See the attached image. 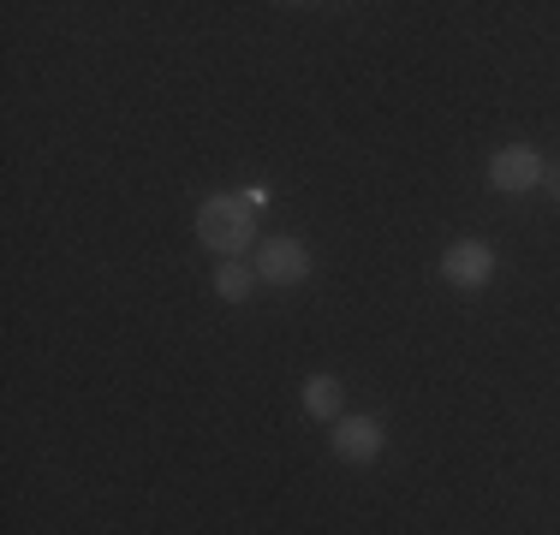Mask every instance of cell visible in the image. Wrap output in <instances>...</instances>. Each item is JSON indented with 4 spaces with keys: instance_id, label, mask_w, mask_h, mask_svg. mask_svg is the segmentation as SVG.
Segmentation results:
<instances>
[{
    "instance_id": "cell-1",
    "label": "cell",
    "mask_w": 560,
    "mask_h": 535,
    "mask_svg": "<svg viewBox=\"0 0 560 535\" xmlns=\"http://www.w3.org/2000/svg\"><path fill=\"white\" fill-rule=\"evenodd\" d=\"M197 238H203V250H215L221 262H238L250 245H257V214H250L238 197H209L203 209H197Z\"/></svg>"
},
{
    "instance_id": "cell-2",
    "label": "cell",
    "mask_w": 560,
    "mask_h": 535,
    "mask_svg": "<svg viewBox=\"0 0 560 535\" xmlns=\"http://www.w3.org/2000/svg\"><path fill=\"white\" fill-rule=\"evenodd\" d=\"M442 280L453 292H483L489 280H495V250H489L483 238H453L442 250Z\"/></svg>"
},
{
    "instance_id": "cell-3",
    "label": "cell",
    "mask_w": 560,
    "mask_h": 535,
    "mask_svg": "<svg viewBox=\"0 0 560 535\" xmlns=\"http://www.w3.org/2000/svg\"><path fill=\"white\" fill-rule=\"evenodd\" d=\"M542 155L530 150V143H506V150L489 155V185H495L501 197H525V191H537L542 185Z\"/></svg>"
},
{
    "instance_id": "cell-4",
    "label": "cell",
    "mask_w": 560,
    "mask_h": 535,
    "mask_svg": "<svg viewBox=\"0 0 560 535\" xmlns=\"http://www.w3.org/2000/svg\"><path fill=\"white\" fill-rule=\"evenodd\" d=\"M257 280H269V286H304V280H311V250H304L299 238L275 233L269 245L257 250Z\"/></svg>"
},
{
    "instance_id": "cell-5",
    "label": "cell",
    "mask_w": 560,
    "mask_h": 535,
    "mask_svg": "<svg viewBox=\"0 0 560 535\" xmlns=\"http://www.w3.org/2000/svg\"><path fill=\"white\" fill-rule=\"evenodd\" d=\"M382 447H388V435H382L376 417H340L335 423V452L346 464H376Z\"/></svg>"
},
{
    "instance_id": "cell-6",
    "label": "cell",
    "mask_w": 560,
    "mask_h": 535,
    "mask_svg": "<svg viewBox=\"0 0 560 535\" xmlns=\"http://www.w3.org/2000/svg\"><path fill=\"white\" fill-rule=\"evenodd\" d=\"M304 411H311L316 423H340V381L335 374H311V381H304Z\"/></svg>"
},
{
    "instance_id": "cell-7",
    "label": "cell",
    "mask_w": 560,
    "mask_h": 535,
    "mask_svg": "<svg viewBox=\"0 0 560 535\" xmlns=\"http://www.w3.org/2000/svg\"><path fill=\"white\" fill-rule=\"evenodd\" d=\"M250 286H257V268H245V262H221L215 268V292H221L226 304H245Z\"/></svg>"
},
{
    "instance_id": "cell-8",
    "label": "cell",
    "mask_w": 560,
    "mask_h": 535,
    "mask_svg": "<svg viewBox=\"0 0 560 535\" xmlns=\"http://www.w3.org/2000/svg\"><path fill=\"white\" fill-rule=\"evenodd\" d=\"M238 203H245V209H250V214H257V209H262V203H269V191H262V185H250V191H245V197H238Z\"/></svg>"
},
{
    "instance_id": "cell-9",
    "label": "cell",
    "mask_w": 560,
    "mask_h": 535,
    "mask_svg": "<svg viewBox=\"0 0 560 535\" xmlns=\"http://www.w3.org/2000/svg\"><path fill=\"white\" fill-rule=\"evenodd\" d=\"M542 185H549V197L560 203V167H555V173H542Z\"/></svg>"
}]
</instances>
